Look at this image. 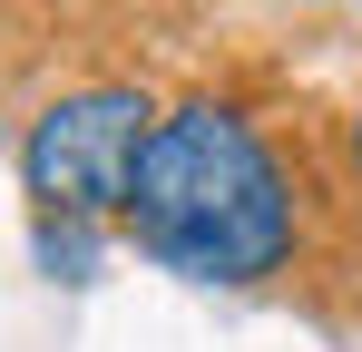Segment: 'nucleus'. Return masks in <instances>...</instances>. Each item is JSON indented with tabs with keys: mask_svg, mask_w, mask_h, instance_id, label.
Returning <instances> with one entry per match:
<instances>
[{
	"mask_svg": "<svg viewBox=\"0 0 362 352\" xmlns=\"http://www.w3.org/2000/svg\"><path fill=\"white\" fill-rule=\"evenodd\" d=\"M127 235L186 284H264L294 254V186L255 137V117H235L226 98H186L157 117Z\"/></svg>",
	"mask_w": 362,
	"mask_h": 352,
	"instance_id": "nucleus-1",
	"label": "nucleus"
},
{
	"mask_svg": "<svg viewBox=\"0 0 362 352\" xmlns=\"http://www.w3.org/2000/svg\"><path fill=\"white\" fill-rule=\"evenodd\" d=\"M147 147H157L147 88L98 78V88H69V98H49V108L30 117V137H20V186H30V206L59 216V225L127 216Z\"/></svg>",
	"mask_w": 362,
	"mask_h": 352,
	"instance_id": "nucleus-2",
	"label": "nucleus"
},
{
	"mask_svg": "<svg viewBox=\"0 0 362 352\" xmlns=\"http://www.w3.org/2000/svg\"><path fill=\"white\" fill-rule=\"evenodd\" d=\"M40 264H49L59 284H88V264H98V254H88V235H78V225H59V216H40Z\"/></svg>",
	"mask_w": 362,
	"mask_h": 352,
	"instance_id": "nucleus-3",
	"label": "nucleus"
},
{
	"mask_svg": "<svg viewBox=\"0 0 362 352\" xmlns=\"http://www.w3.org/2000/svg\"><path fill=\"white\" fill-rule=\"evenodd\" d=\"M353 157H362V117H353Z\"/></svg>",
	"mask_w": 362,
	"mask_h": 352,
	"instance_id": "nucleus-4",
	"label": "nucleus"
}]
</instances>
